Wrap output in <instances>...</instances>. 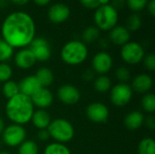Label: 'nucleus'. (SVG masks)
<instances>
[{"label": "nucleus", "mask_w": 155, "mask_h": 154, "mask_svg": "<svg viewBox=\"0 0 155 154\" xmlns=\"http://www.w3.org/2000/svg\"><path fill=\"white\" fill-rule=\"evenodd\" d=\"M0 34L3 40L14 49L25 48L35 37V24L26 12L15 11L5 18Z\"/></svg>", "instance_id": "nucleus-1"}, {"label": "nucleus", "mask_w": 155, "mask_h": 154, "mask_svg": "<svg viewBox=\"0 0 155 154\" xmlns=\"http://www.w3.org/2000/svg\"><path fill=\"white\" fill-rule=\"evenodd\" d=\"M35 106L30 97L18 93L7 100L5 115L14 124L24 125L31 122Z\"/></svg>", "instance_id": "nucleus-2"}, {"label": "nucleus", "mask_w": 155, "mask_h": 154, "mask_svg": "<svg viewBox=\"0 0 155 154\" xmlns=\"http://www.w3.org/2000/svg\"><path fill=\"white\" fill-rule=\"evenodd\" d=\"M60 56L62 61L68 65H79L88 57L86 44L79 40H71L64 44Z\"/></svg>", "instance_id": "nucleus-3"}, {"label": "nucleus", "mask_w": 155, "mask_h": 154, "mask_svg": "<svg viewBox=\"0 0 155 154\" xmlns=\"http://www.w3.org/2000/svg\"><path fill=\"white\" fill-rule=\"evenodd\" d=\"M47 131L50 138L54 139L56 143L64 144L71 142L75 133L74 125L68 120L63 118H57L51 121L47 127Z\"/></svg>", "instance_id": "nucleus-4"}, {"label": "nucleus", "mask_w": 155, "mask_h": 154, "mask_svg": "<svg viewBox=\"0 0 155 154\" xmlns=\"http://www.w3.org/2000/svg\"><path fill=\"white\" fill-rule=\"evenodd\" d=\"M119 15L117 9L112 5H104L95 9L94 21L95 26L102 31H110L117 25Z\"/></svg>", "instance_id": "nucleus-5"}, {"label": "nucleus", "mask_w": 155, "mask_h": 154, "mask_svg": "<svg viewBox=\"0 0 155 154\" xmlns=\"http://www.w3.org/2000/svg\"><path fill=\"white\" fill-rule=\"evenodd\" d=\"M134 91L130 84L119 83L110 90V100L114 105L123 107L127 105L133 98Z\"/></svg>", "instance_id": "nucleus-6"}, {"label": "nucleus", "mask_w": 155, "mask_h": 154, "mask_svg": "<svg viewBox=\"0 0 155 154\" xmlns=\"http://www.w3.org/2000/svg\"><path fill=\"white\" fill-rule=\"evenodd\" d=\"M2 140L4 143L9 147H17L26 138V131L22 125L18 124H10L6 126L2 133Z\"/></svg>", "instance_id": "nucleus-7"}, {"label": "nucleus", "mask_w": 155, "mask_h": 154, "mask_svg": "<svg viewBox=\"0 0 155 154\" xmlns=\"http://www.w3.org/2000/svg\"><path fill=\"white\" fill-rule=\"evenodd\" d=\"M145 55L144 49L137 42H128L121 48V57L128 64H140Z\"/></svg>", "instance_id": "nucleus-8"}, {"label": "nucleus", "mask_w": 155, "mask_h": 154, "mask_svg": "<svg viewBox=\"0 0 155 154\" xmlns=\"http://www.w3.org/2000/svg\"><path fill=\"white\" fill-rule=\"evenodd\" d=\"M29 49L33 53L36 62H46L52 55L50 44L44 37H35L29 44Z\"/></svg>", "instance_id": "nucleus-9"}, {"label": "nucleus", "mask_w": 155, "mask_h": 154, "mask_svg": "<svg viewBox=\"0 0 155 154\" xmlns=\"http://www.w3.org/2000/svg\"><path fill=\"white\" fill-rule=\"evenodd\" d=\"M114 60L110 54L102 51L94 54L92 59V67L94 74L99 75H105L109 73L113 67Z\"/></svg>", "instance_id": "nucleus-10"}, {"label": "nucleus", "mask_w": 155, "mask_h": 154, "mask_svg": "<svg viewBox=\"0 0 155 154\" xmlns=\"http://www.w3.org/2000/svg\"><path fill=\"white\" fill-rule=\"evenodd\" d=\"M87 118L95 123H104L109 118L108 107L100 102H94L86 107L85 111Z\"/></svg>", "instance_id": "nucleus-11"}, {"label": "nucleus", "mask_w": 155, "mask_h": 154, "mask_svg": "<svg viewBox=\"0 0 155 154\" xmlns=\"http://www.w3.org/2000/svg\"><path fill=\"white\" fill-rule=\"evenodd\" d=\"M57 97L65 105H74L81 99V93L73 84H64L57 90Z\"/></svg>", "instance_id": "nucleus-12"}, {"label": "nucleus", "mask_w": 155, "mask_h": 154, "mask_svg": "<svg viewBox=\"0 0 155 154\" xmlns=\"http://www.w3.org/2000/svg\"><path fill=\"white\" fill-rule=\"evenodd\" d=\"M71 15V10L64 3H55L52 5L47 12L48 19L54 24H62L65 22Z\"/></svg>", "instance_id": "nucleus-13"}, {"label": "nucleus", "mask_w": 155, "mask_h": 154, "mask_svg": "<svg viewBox=\"0 0 155 154\" xmlns=\"http://www.w3.org/2000/svg\"><path fill=\"white\" fill-rule=\"evenodd\" d=\"M31 100L34 106H36L38 109L45 110L52 105L54 102V95L49 89L42 87L31 97Z\"/></svg>", "instance_id": "nucleus-14"}, {"label": "nucleus", "mask_w": 155, "mask_h": 154, "mask_svg": "<svg viewBox=\"0 0 155 154\" xmlns=\"http://www.w3.org/2000/svg\"><path fill=\"white\" fill-rule=\"evenodd\" d=\"M14 60H15V65L22 70L30 69L36 63V60L29 48L20 49L15 54Z\"/></svg>", "instance_id": "nucleus-15"}, {"label": "nucleus", "mask_w": 155, "mask_h": 154, "mask_svg": "<svg viewBox=\"0 0 155 154\" xmlns=\"http://www.w3.org/2000/svg\"><path fill=\"white\" fill-rule=\"evenodd\" d=\"M20 93L26 95L28 97H32L39 89L42 88L39 81L35 77V75H28L23 78L18 84Z\"/></svg>", "instance_id": "nucleus-16"}, {"label": "nucleus", "mask_w": 155, "mask_h": 154, "mask_svg": "<svg viewBox=\"0 0 155 154\" xmlns=\"http://www.w3.org/2000/svg\"><path fill=\"white\" fill-rule=\"evenodd\" d=\"M153 85V78L147 74H140L136 75L133 81L131 87L133 91L138 93H147L151 91Z\"/></svg>", "instance_id": "nucleus-17"}, {"label": "nucleus", "mask_w": 155, "mask_h": 154, "mask_svg": "<svg viewBox=\"0 0 155 154\" xmlns=\"http://www.w3.org/2000/svg\"><path fill=\"white\" fill-rule=\"evenodd\" d=\"M130 31L124 25H115L109 31V39L115 44L123 46L130 41Z\"/></svg>", "instance_id": "nucleus-18"}, {"label": "nucleus", "mask_w": 155, "mask_h": 154, "mask_svg": "<svg viewBox=\"0 0 155 154\" xmlns=\"http://www.w3.org/2000/svg\"><path fill=\"white\" fill-rule=\"evenodd\" d=\"M144 121V115L140 111H133L130 112L128 114H126L124 123L125 127L131 131L138 130L143 125Z\"/></svg>", "instance_id": "nucleus-19"}, {"label": "nucleus", "mask_w": 155, "mask_h": 154, "mask_svg": "<svg viewBox=\"0 0 155 154\" xmlns=\"http://www.w3.org/2000/svg\"><path fill=\"white\" fill-rule=\"evenodd\" d=\"M51 121V116L48 112L43 109H38L35 111L31 119V122L33 123L34 126L38 130L47 129Z\"/></svg>", "instance_id": "nucleus-20"}, {"label": "nucleus", "mask_w": 155, "mask_h": 154, "mask_svg": "<svg viewBox=\"0 0 155 154\" xmlns=\"http://www.w3.org/2000/svg\"><path fill=\"white\" fill-rule=\"evenodd\" d=\"M35 77L39 81L42 87H48L54 83V74L52 70L47 67H41L35 73Z\"/></svg>", "instance_id": "nucleus-21"}, {"label": "nucleus", "mask_w": 155, "mask_h": 154, "mask_svg": "<svg viewBox=\"0 0 155 154\" xmlns=\"http://www.w3.org/2000/svg\"><path fill=\"white\" fill-rule=\"evenodd\" d=\"M94 87L99 93H106L112 88V81L107 75H99L94 79Z\"/></svg>", "instance_id": "nucleus-22"}, {"label": "nucleus", "mask_w": 155, "mask_h": 154, "mask_svg": "<svg viewBox=\"0 0 155 154\" xmlns=\"http://www.w3.org/2000/svg\"><path fill=\"white\" fill-rule=\"evenodd\" d=\"M100 36V30L95 25L86 27L82 34V38L84 44H91L95 42Z\"/></svg>", "instance_id": "nucleus-23"}, {"label": "nucleus", "mask_w": 155, "mask_h": 154, "mask_svg": "<svg viewBox=\"0 0 155 154\" xmlns=\"http://www.w3.org/2000/svg\"><path fill=\"white\" fill-rule=\"evenodd\" d=\"M44 154H72L70 149L64 143H49L44 151Z\"/></svg>", "instance_id": "nucleus-24"}, {"label": "nucleus", "mask_w": 155, "mask_h": 154, "mask_svg": "<svg viewBox=\"0 0 155 154\" xmlns=\"http://www.w3.org/2000/svg\"><path fill=\"white\" fill-rule=\"evenodd\" d=\"M138 154H155V142L153 138H143L138 145Z\"/></svg>", "instance_id": "nucleus-25"}, {"label": "nucleus", "mask_w": 155, "mask_h": 154, "mask_svg": "<svg viewBox=\"0 0 155 154\" xmlns=\"http://www.w3.org/2000/svg\"><path fill=\"white\" fill-rule=\"evenodd\" d=\"M2 92H3V94L5 95V97L7 98V100H8L10 98L17 95L18 93H20L18 84L13 80H9V81L4 83V84L2 86Z\"/></svg>", "instance_id": "nucleus-26"}, {"label": "nucleus", "mask_w": 155, "mask_h": 154, "mask_svg": "<svg viewBox=\"0 0 155 154\" xmlns=\"http://www.w3.org/2000/svg\"><path fill=\"white\" fill-rule=\"evenodd\" d=\"M39 148L35 142L27 140L18 146V154H38Z\"/></svg>", "instance_id": "nucleus-27"}, {"label": "nucleus", "mask_w": 155, "mask_h": 154, "mask_svg": "<svg viewBox=\"0 0 155 154\" xmlns=\"http://www.w3.org/2000/svg\"><path fill=\"white\" fill-rule=\"evenodd\" d=\"M142 107L148 113L155 112V96L153 93H145L142 98Z\"/></svg>", "instance_id": "nucleus-28"}, {"label": "nucleus", "mask_w": 155, "mask_h": 154, "mask_svg": "<svg viewBox=\"0 0 155 154\" xmlns=\"http://www.w3.org/2000/svg\"><path fill=\"white\" fill-rule=\"evenodd\" d=\"M14 54V48L5 41L0 39V63H5Z\"/></svg>", "instance_id": "nucleus-29"}, {"label": "nucleus", "mask_w": 155, "mask_h": 154, "mask_svg": "<svg viewBox=\"0 0 155 154\" xmlns=\"http://www.w3.org/2000/svg\"><path fill=\"white\" fill-rule=\"evenodd\" d=\"M142 26V18L137 14L131 15L126 21V28L129 31H137Z\"/></svg>", "instance_id": "nucleus-30"}, {"label": "nucleus", "mask_w": 155, "mask_h": 154, "mask_svg": "<svg viewBox=\"0 0 155 154\" xmlns=\"http://www.w3.org/2000/svg\"><path fill=\"white\" fill-rule=\"evenodd\" d=\"M13 75L12 67L6 63H0V83H5L11 80Z\"/></svg>", "instance_id": "nucleus-31"}, {"label": "nucleus", "mask_w": 155, "mask_h": 154, "mask_svg": "<svg viewBox=\"0 0 155 154\" xmlns=\"http://www.w3.org/2000/svg\"><path fill=\"white\" fill-rule=\"evenodd\" d=\"M115 77L119 81V83H125L127 84L128 81L131 79V72L127 67L121 66L116 69L115 71Z\"/></svg>", "instance_id": "nucleus-32"}, {"label": "nucleus", "mask_w": 155, "mask_h": 154, "mask_svg": "<svg viewBox=\"0 0 155 154\" xmlns=\"http://www.w3.org/2000/svg\"><path fill=\"white\" fill-rule=\"evenodd\" d=\"M81 5L89 9H96L104 5L110 4L111 0H79Z\"/></svg>", "instance_id": "nucleus-33"}, {"label": "nucleus", "mask_w": 155, "mask_h": 154, "mask_svg": "<svg viewBox=\"0 0 155 154\" xmlns=\"http://www.w3.org/2000/svg\"><path fill=\"white\" fill-rule=\"evenodd\" d=\"M149 0H126L128 7L134 12H140L144 9Z\"/></svg>", "instance_id": "nucleus-34"}, {"label": "nucleus", "mask_w": 155, "mask_h": 154, "mask_svg": "<svg viewBox=\"0 0 155 154\" xmlns=\"http://www.w3.org/2000/svg\"><path fill=\"white\" fill-rule=\"evenodd\" d=\"M143 64L145 68L149 71H154L155 70V55L153 54H148L144 55L143 59Z\"/></svg>", "instance_id": "nucleus-35"}, {"label": "nucleus", "mask_w": 155, "mask_h": 154, "mask_svg": "<svg viewBox=\"0 0 155 154\" xmlns=\"http://www.w3.org/2000/svg\"><path fill=\"white\" fill-rule=\"evenodd\" d=\"M143 124L146 125L147 128H149L150 130H154L155 129V117L151 114L149 116H147L146 118L144 117V121H143Z\"/></svg>", "instance_id": "nucleus-36"}, {"label": "nucleus", "mask_w": 155, "mask_h": 154, "mask_svg": "<svg viewBox=\"0 0 155 154\" xmlns=\"http://www.w3.org/2000/svg\"><path fill=\"white\" fill-rule=\"evenodd\" d=\"M37 139L41 142H45V141H48L50 139V135H49V133L47 131V129H44V130H38L37 132Z\"/></svg>", "instance_id": "nucleus-37"}, {"label": "nucleus", "mask_w": 155, "mask_h": 154, "mask_svg": "<svg viewBox=\"0 0 155 154\" xmlns=\"http://www.w3.org/2000/svg\"><path fill=\"white\" fill-rule=\"evenodd\" d=\"M147 9H148V12L149 14L152 15V16H154L155 15V0H149L148 4H147Z\"/></svg>", "instance_id": "nucleus-38"}, {"label": "nucleus", "mask_w": 155, "mask_h": 154, "mask_svg": "<svg viewBox=\"0 0 155 154\" xmlns=\"http://www.w3.org/2000/svg\"><path fill=\"white\" fill-rule=\"evenodd\" d=\"M94 72L92 71V70H86L84 74H83V78L85 80V81H90L92 79H94Z\"/></svg>", "instance_id": "nucleus-39"}, {"label": "nucleus", "mask_w": 155, "mask_h": 154, "mask_svg": "<svg viewBox=\"0 0 155 154\" xmlns=\"http://www.w3.org/2000/svg\"><path fill=\"white\" fill-rule=\"evenodd\" d=\"M125 0H112V5L117 9L118 7H122L124 5Z\"/></svg>", "instance_id": "nucleus-40"}, {"label": "nucleus", "mask_w": 155, "mask_h": 154, "mask_svg": "<svg viewBox=\"0 0 155 154\" xmlns=\"http://www.w3.org/2000/svg\"><path fill=\"white\" fill-rule=\"evenodd\" d=\"M33 1L38 6H45L51 2V0H33Z\"/></svg>", "instance_id": "nucleus-41"}, {"label": "nucleus", "mask_w": 155, "mask_h": 154, "mask_svg": "<svg viewBox=\"0 0 155 154\" xmlns=\"http://www.w3.org/2000/svg\"><path fill=\"white\" fill-rule=\"evenodd\" d=\"M13 4L16 5H25L26 4H28V2L30 0H10Z\"/></svg>", "instance_id": "nucleus-42"}, {"label": "nucleus", "mask_w": 155, "mask_h": 154, "mask_svg": "<svg viewBox=\"0 0 155 154\" xmlns=\"http://www.w3.org/2000/svg\"><path fill=\"white\" fill-rule=\"evenodd\" d=\"M5 128V122H4L3 118H2V117L0 116V135H1V134H2V133L4 132Z\"/></svg>", "instance_id": "nucleus-43"}, {"label": "nucleus", "mask_w": 155, "mask_h": 154, "mask_svg": "<svg viewBox=\"0 0 155 154\" xmlns=\"http://www.w3.org/2000/svg\"><path fill=\"white\" fill-rule=\"evenodd\" d=\"M0 154H10V152H7V151H1V152H0Z\"/></svg>", "instance_id": "nucleus-44"}, {"label": "nucleus", "mask_w": 155, "mask_h": 154, "mask_svg": "<svg viewBox=\"0 0 155 154\" xmlns=\"http://www.w3.org/2000/svg\"><path fill=\"white\" fill-rule=\"evenodd\" d=\"M0 90H1V86H0Z\"/></svg>", "instance_id": "nucleus-45"}, {"label": "nucleus", "mask_w": 155, "mask_h": 154, "mask_svg": "<svg viewBox=\"0 0 155 154\" xmlns=\"http://www.w3.org/2000/svg\"><path fill=\"white\" fill-rule=\"evenodd\" d=\"M0 36H1V34H0Z\"/></svg>", "instance_id": "nucleus-46"}]
</instances>
